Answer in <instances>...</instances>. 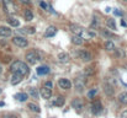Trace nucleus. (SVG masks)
<instances>
[{"instance_id": "1", "label": "nucleus", "mask_w": 127, "mask_h": 118, "mask_svg": "<svg viewBox=\"0 0 127 118\" xmlns=\"http://www.w3.org/2000/svg\"><path fill=\"white\" fill-rule=\"evenodd\" d=\"M10 70H11L12 73H17V74H20V75H22V76L27 75L29 71H30L29 67H27L24 62H20V60L14 62V63L11 64V67H10Z\"/></svg>"}, {"instance_id": "2", "label": "nucleus", "mask_w": 127, "mask_h": 118, "mask_svg": "<svg viewBox=\"0 0 127 118\" xmlns=\"http://www.w3.org/2000/svg\"><path fill=\"white\" fill-rule=\"evenodd\" d=\"M2 4H4V11L9 15H14L16 14L17 9L15 6V4L12 2V0H2Z\"/></svg>"}, {"instance_id": "3", "label": "nucleus", "mask_w": 127, "mask_h": 118, "mask_svg": "<svg viewBox=\"0 0 127 118\" xmlns=\"http://www.w3.org/2000/svg\"><path fill=\"white\" fill-rule=\"evenodd\" d=\"M26 60L30 64H36V62L41 60V57H40V54L36 50H31V52L26 53Z\"/></svg>"}, {"instance_id": "4", "label": "nucleus", "mask_w": 127, "mask_h": 118, "mask_svg": "<svg viewBox=\"0 0 127 118\" xmlns=\"http://www.w3.org/2000/svg\"><path fill=\"white\" fill-rule=\"evenodd\" d=\"M12 42H14L15 46H17L20 48H26L29 46V41L26 38H24V37H20V36H15L12 38Z\"/></svg>"}, {"instance_id": "5", "label": "nucleus", "mask_w": 127, "mask_h": 118, "mask_svg": "<svg viewBox=\"0 0 127 118\" xmlns=\"http://www.w3.org/2000/svg\"><path fill=\"white\" fill-rule=\"evenodd\" d=\"M85 84H86V79H85V75H79L78 78L75 79V89L82 92L85 87Z\"/></svg>"}, {"instance_id": "6", "label": "nucleus", "mask_w": 127, "mask_h": 118, "mask_svg": "<svg viewBox=\"0 0 127 118\" xmlns=\"http://www.w3.org/2000/svg\"><path fill=\"white\" fill-rule=\"evenodd\" d=\"M58 85L61 86V89H63V90H69L70 87H72V82H70V80L69 79H59L58 80Z\"/></svg>"}, {"instance_id": "7", "label": "nucleus", "mask_w": 127, "mask_h": 118, "mask_svg": "<svg viewBox=\"0 0 127 118\" xmlns=\"http://www.w3.org/2000/svg\"><path fill=\"white\" fill-rule=\"evenodd\" d=\"M78 55H79L80 59L84 60V62H90V60L93 59L91 53H89L88 50H79V52H78Z\"/></svg>"}, {"instance_id": "8", "label": "nucleus", "mask_w": 127, "mask_h": 118, "mask_svg": "<svg viewBox=\"0 0 127 118\" xmlns=\"http://www.w3.org/2000/svg\"><path fill=\"white\" fill-rule=\"evenodd\" d=\"M72 107L78 112V113H80L82 111H83V108H84V106H83V102L80 101V100H78V98H75V100H73V102H72Z\"/></svg>"}, {"instance_id": "9", "label": "nucleus", "mask_w": 127, "mask_h": 118, "mask_svg": "<svg viewBox=\"0 0 127 118\" xmlns=\"http://www.w3.org/2000/svg\"><path fill=\"white\" fill-rule=\"evenodd\" d=\"M91 112L94 115H100L102 112V105H101V102H99V101L94 102L93 106H91Z\"/></svg>"}, {"instance_id": "10", "label": "nucleus", "mask_w": 127, "mask_h": 118, "mask_svg": "<svg viewBox=\"0 0 127 118\" xmlns=\"http://www.w3.org/2000/svg\"><path fill=\"white\" fill-rule=\"evenodd\" d=\"M40 94H41V96H42L44 100H48L52 96V89H48V87L43 86L42 89L40 90Z\"/></svg>"}, {"instance_id": "11", "label": "nucleus", "mask_w": 127, "mask_h": 118, "mask_svg": "<svg viewBox=\"0 0 127 118\" xmlns=\"http://www.w3.org/2000/svg\"><path fill=\"white\" fill-rule=\"evenodd\" d=\"M104 91L109 95V96H112L114 92H115V89H114V85L110 84V82H105L104 84Z\"/></svg>"}, {"instance_id": "12", "label": "nucleus", "mask_w": 127, "mask_h": 118, "mask_svg": "<svg viewBox=\"0 0 127 118\" xmlns=\"http://www.w3.org/2000/svg\"><path fill=\"white\" fill-rule=\"evenodd\" d=\"M12 31L10 30V27L6 26H0V37H9L11 36Z\"/></svg>"}, {"instance_id": "13", "label": "nucleus", "mask_w": 127, "mask_h": 118, "mask_svg": "<svg viewBox=\"0 0 127 118\" xmlns=\"http://www.w3.org/2000/svg\"><path fill=\"white\" fill-rule=\"evenodd\" d=\"M21 81H22V75H20L17 73H12V76H11V80H10L11 85H17Z\"/></svg>"}, {"instance_id": "14", "label": "nucleus", "mask_w": 127, "mask_h": 118, "mask_svg": "<svg viewBox=\"0 0 127 118\" xmlns=\"http://www.w3.org/2000/svg\"><path fill=\"white\" fill-rule=\"evenodd\" d=\"M57 33V28L54 27V26H49L47 30H46V32H44V37H53L54 35Z\"/></svg>"}, {"instance_id": "15", "label": "nucleus", "mask_w": 127, "mask_h": 118, "mask_svg": "<svg viewBox=\"0 0 127 118\" xmlns=\"http://www.w3.org/2000/svg\"><path fill=\"white\" fill-rule=\"evenodd\" d=\"M36 71H37L38 75H46V74L49 73V68H48L47 65H41V67H38V68L36 69Z\"/></svg>"}, {"instance_id": "16", "label": "nucleus", "mask_w": 127, "mask_h": 118, "mask_svg": "<svg viewBox=\"0 0 127 118\" xmlns=\"http://www.w3.org/2000/svg\"><path fill=\"white\" fill-rule=\"evenodd\" d=\"M15 98H16L17 101H20V102H25V101L29 98V95L25 94V92H19V94L15 95Z\"/></svg>"}, {"instance_id": "17", "label": "nucleus", "mask_w": 127, "mask_h": 118, "mask_svg": "<svg viewBox=\"0 0 127 118\" xmlns=\"http://www.w3.org/2000/svg\"><path fill=\"white\" fill-rule=\"evenodd\" d=\"M72 42H73L74 44H77V46H82V44H84V38H83L82 36L74 35L73 38H72Z\"/></svg>"}, {"instance_id": "18", "label": "nucleus", "mask_w": 127, "mask_h": 118, "mask_svg": "<svg viewBox=\"0 0 127 118\" xmlns=\"http://www.w3.org/2000/svg\"><path fill=\"white\" fill-rule=\"evenodd\" d=\"M119 101H120V103L121 105H127V92L126 91H124V92H121L120 95H119Z\"/></svg>"}, {"instance_id": "19", "label": "nucleus", "mask_w": 127, "mask_h": 118, "mask_svg": "<svg viewBox=\"0 0 127 118\" xmlns=\"http://www.w3.org/2000/svg\"><path fill=\"white\" fill-rule=\"evenodd\" d=\"M58 59H59V62H62V63H68V62H69V55H68L67 53H59V54H58Z\"/></svg>"}, {"instance_id": "20", "label": "nucleus", "mask_w": 127, "mask_h": 118, "mask_svg": "<svg viewBox=\"0 0 127 118\" xmlns=\"http://www.w3.org/2000/svg\"><path fill=\"white\" fill-rule=\"evenodd\" d=\"M53 105L57 106V107H62V106L64 105V97H63V96H58V97L54 100Z\"/></svg>"}, {"instance_id": "21", "label": "nucleus", "mask_w": 127, "mask_h": 118, "mask_svg": "<svg viewBox=\"0 0 127 118\" xmlns=\"http://www.w3.org/2000/svg\"><path fill=\"white\" fill-rule=\"evenodd\" d=\"M7 22H9V25H11L12 27H19L20 26V22H19V20L17 19H15V17H9V20H7Z\"/></svg>"}, {"instance_id": "22", "label": "nucleus", "mask_w": 127, "mask_h": 118, "mask_svg": "<svg viewBox=\"0 0 127 118\" xmlns=\"http://www.w3.org/2000/svg\"><path fill=\"white\" fill-rule=\"evenodd\" d=\"M24 16H25V20H26V21H31V20H33V14H32L31 10H25Z\"/></svg>"}, {"instance_id": "23", "label": "nucleus", "mask_w": 127, "mask_h": 118, "mask_svg": "<svg viewBox=\"0 0 127 118\" xmlns=\"http://www.w3.org/2000/svg\"><path fill=\"white\" fill-rule=\"evenodd\" d=\"M106 26L109 28H111V30H116V22H115V20L114 19H109L106 21Z\"/></svg>"}, {"instance_id": "24", "label": "nucleus", "mask_w": 127, "mask_h": 118, "mask_svg": "<svg viewBox=\"0 0 127 118\" xmlns=\"http://www.w3.org/2000/svg\"><path fill=\"white\" fill-rule=\"evenodd\" d=\"M83 74H84L85 76H86V75H94V74H95V69H94L93 67H88V68L84 69Z\"/></svg>"}, {"instance_id": "25", "label": "nucleus", "mask_w": 127, "mask_h": 118, "mask_svg": "<svg viewBox=\"0 0 127 118\" xmlns=\"http://www.w3.org/2000/svg\"><path fill=\"white\" fill-rule=\"evenodd\" d=\"M27 95H31L32 98H37V97H38V92H37V90L33 89V87H29V94H27Z\"/></svg>"}, {"instance_id": "26", "label": "nucleus", "mask_w": 127, "mask_h": 118, "mask_svg": "<svg viewBox=\"0 0 127 118\" xmlns=\"http://www.w3.org/2000/svg\"><path fill=\"white\" fill-rule=\"evenodd\" d=\"M29 108H30L32 112H37V113L41 111V110H40V106H38V105H35V103H32V102L29 103Z\"/></svg>"}, {"instance_id": "27", "label": "nucleus", "mask_w": 127, "mask_h": 118, "mask_svg": "<svg viewBox=\"0 0 127 118\" xmlns=\"http://www.w3.org/2000/svg\"><path fill=\"white\" fill-rule=\"evenodd\" d=\"M105 48H106L107 50H115V43L111 42V41H107V42L105 43Z\"/></svg>"}, {"instance_id": "28", "label": "nucleus", "mask_w": 127, "mask_h": 118, "mask_svg": "<svg viewBox=\"0 0 127 118\" xmlns=\"http://www.w3.org/2000/svg\"><path fill=\"white\" fill-rule=\"evenodd\" d=\"M24 33H29V35H33L35 32H36V30L33 28V27H27V28H22L21 30Z\"/></svg>"}, {"instance_id": "29", "label": "nucleus", "mask_w": 127, "mask_h": 118, "mask_svg": "<svg viewBox=\"0 0 127 118\" xmlns=\"http://www.w3.org/2000/svg\"><path fill=\"white\" fill-rule=\"evenodd\" d=\"M96 94H97V90H96V89H93V90H90V91L88 92V97H89V98H93Z\"/></svg>"}, {"instance_id": "30", "label": "nucleus", "mask_w": 127, "mask_h": 118, "mask_svg": "<svg viewBox=\"0 0 127 118\" xmlns=\"http://www.w3.org/2000/svg\"><path fill=\"white\" fill-rule=\"evenodd\" d=\"M101 35H102L104 37H114V35H112V33H110L109 31H104V30L101 31Z\"/></svg>"}, {"instance_id": "31", "label": "nucleus", "mask_w": 127, "mask_h": 118, "mask_svg": "<svg viewBox=\"0 0 127 118\" xmlns=\"http://www.w3.org/2000/svg\"><path fill=\"white\" fill-rule=\"evenodd\" d=\"M40 5H41V7H42L43 10H48V9H49L48 4H47V2H44V1H41V2H40Z\"/></svg>"}, {"instance_id": "32", "label": "nucleus", "mask_w": 127, "mask_h": 118, "mask_svg": "<svg viewBox=\"0 0 127 118\" xmlns=\"http://www.w3.org/2000/svg\"><path fill=\"white\" fill-rule=\"evenodd\" d=\"M44 86H46V87H48V89H52V87H53V85H52V82H51V81H47V82L44 84Z\"/></svg>"}, {"instance_id": "33", "label": "nucleus", "mask_w": 127, "mask_h": 118, "mask_svg": "<svg viewBox=\"0 0 127 118\" xmlns=\"http://www.w3.org/2000/svg\"><path fill=\"white\" fill-rule=\"evenodd\" d=\"M121 118H127V111H124L121 113Z\"/></svg>"}, {"instance_id": "34", "label": "nucleus", "mask_w": 127, "mask_h": 118, "mask_svg": "<svg viewBox=\"0 0 127 118\" xmlns=\"http://www.w3.org/2000/svg\"><path fill=\"white\" fill-rule=\"evenodd\" d=\"M115 15H117V16H121L122 14H121V11H119L117 9H115Z\"/></svg>"}, {"instance_id": "35", "label": "nucleus", "mask_w": 127, "mask_h": 118, "mask_svg": "<svg viewBox=\"0 0 127 118\" xmlns=\"http://www.w3.org/2000/svg\"><path fill=\"white\" fill-rule=\"evenodd\" d=\"M121 26H124V27H127L126 21H124V20H121Z\"/></svg>"}, {"instance_id": "36", "label": "nucleus", "mask_w": 127, "mask_h": 118, "mask_svg": "<svg viewBox=\"0 0 127 118\" xmlns=\"http://www.w3.org/2000/svg\"><path fill=\"white\" fill-rule=\"evenodd\" d=\"M20 2H22V4H30V0H20Z\"/></svg>"}, {"instance_id": "37", "label": "nucleus", "mask_w": 127, "mask_h": 118, "mask_svg": "<svg viewBox=\"0 0 127 118\" xmlns=\"http://www.w3.org/2000/svg\"><path fill=\"white\" fill-rule=\"evenodd\" d=\"M9 117H10V118H17L16 116H9Z\"/></svg>"}, {"instance_id": "38", "label": "nucleus", "mask_w": 127, "mask_h": 118, "mask_svg": "<svg viewBox=\"0 0 127 118\" xmlns=\"http://www.w3.org/2000/svg\"><path fill=\"white\" fill-rule=\"evenodd\" d=\"M1 71H2V68H1V65H0V74H1Z\"/></svg>"}, {"instance_id": "39", "label": "nucleus", "mask_w": 127, "mask_h": 118, "mask_svg": "<svg viewBox=\"0 0 127 118\" xmlns=\"http://www.w3.org/2000/svg\"><path fill=\"white\" fill-rule=\"evenodd\" d=\"M4 118H10V117H9V116H5V117H4Z\"/></svg>"}, {"instance_id": "40", "label": "nucleus", "mask_w": 127, "mask_h": 118, "mask_svg": "<svg viewBox=\"0 0 127 118\" xmlns=\"http://www.w3.org/2000/svg\"><path fill=\"white\" fill-rule=\"evenodd\" d=\"M0 94H1V89H0Z\"/></svg>"}, {"instance_id": "41", "label": "nucleus", "mask_w": 127, "mask_h": 118, "mask_svg": "<svg viewBox=\"0 0 127 118\" xmlns=\"http://www.w3.org/2000/svg\"><path fill=\"white\" fill-rule=\"evenodd\" d=\"M124 1H127V0H124Z\"/></svg>"}]
</instances>
